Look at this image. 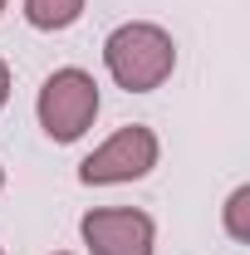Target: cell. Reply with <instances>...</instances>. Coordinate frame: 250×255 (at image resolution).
<instances>
[{"mask_svg": "<svg viewBox=\"0 0 250 255\" xmlns=\"http://www.w3.org/2000/svg\"><path fill=\"white\" fill-rule=\"evenodd\" d=\"M157 167V132L142 123L118 128L98 152L79 162V182L84 187H113V182H137Z\"/></svg>", "mask_w": 250, "mask_h": 255, "instance_id": "obj_3", "label": "cell"}, {"mask_svg": "<svg viewBox=\"0 0 250 255\" xmlns=\"http://www.w3.org/2000/svg\"><path fill=\"white\" fill-rule=\"evenodd\" d=\"M0 187H5V167H0Z\"/></svg>", "mask_w": 250, "mask_h": 255, "instance_id": "obj_8", "label": "cell"}, {"mask_svg": "<svg viewBox=\"0 0 250 255\" xmlns=\"http://www.w3.org/2000/svg\"><path fill=\"white\" fill-rule=\"evenodd\" d=\"M59 255H64V251H59Z\"/></svg>", "mask_w": 250, "mask_h": 255, "instance_id": "obj_11", "label": "cell"}, {"mask_svg": "<svg viewBox=\"0 0 250 255\" xmlns=\"http://www.w3.org/2000/svg\"><path fill=\"white\" fill-rule=\"evenodd\" d=\"M226 236L231 241H250V187H236L231 201H226Z\"/></svg>", "mask_w": 250, "mask_h": 255, "instance_id": "obj_6", "label": "cell"}, {"mask_svg": "<svg viewBox=\"0 0 250 255\" xmlns=\"http://www.w3.org/2000/svg\"><path fill=\"white\" fill-rule=\"evenodd\" d=\"M79 231H84V246L94 255H152V241H157L152 216L137 206H98L79 221Z\"/></svg>", "mask_w": 250, "mask_h": 255, "instance_id": "obj_4", "label": "cell"}, {"mask_svg": "<svg viewBox=\"0 0 250 255\" xmlns=\"http://www.w3.org/2000/svg\"><path fill=\"white\" fill-rule=\"evenodd\" d=\"M103 64L113 74V84L127 89V94H152L172 79L177 69V44L162 25H147V20H132V25H118V30L103 39Z\"/></svg>", "mask_w": 250, "mask_h": 255, "instance_id": "obj_1", "label": "cell"}, {"mask_svg": "<svg viewBox=\"0 0 250 255\" xmlns=\"http://www.w3.org/2000/svg\"><path fill=\"white\" fill-rule=\"evenodd\" d=\"M34 113H39V128H44L54 142L84 137V132L94 128V118H98L94 74H84V69H54V74L44 79V89H39Z\"/></svg>", "mask_w": 250, "mask_h": 255, "instance_id": "obj_2", "label": "cell"}, {"mask_svg": "<svg viewBox=\"0 0 250 255\" xmlns=\"http://www.w3.org/2000/svg\"><path fill=\"white\" fill-rule=\"evenodd\" d=\"M5 98H10V69H5V59H0V108H5Z\"/></svg>", "mask_w": 250, "mask_h": 255, "instance_id": "obj_7", "label": "cell"}, {"mask_svg": "<svg viewBox=\"0 0 250 255\" xmlns=\"http://www.w3.org/2000/svg\"><path fill=\"white\" fill-rule=\"evenodd\" d=\"M0 255H5V251H0Z\"/></svg>", "mask_w": 250, "mask_h": 255, "instance_id": "obj_10", "label": "cell"}, {"mask_svg": "<svg viewBox=\"0 0 250 255\" xmlns=\"http://www.w3.org/2000/svg\"><path fill=\"white\" fill-rule=\"evenodd\" d=\"M84 15V0H25V20L34 30H69Z\"/></svg>", "mask_w": 250, "mask_h": 255, "instance_id": "obj_5", "label": "cell"}, {"mask_svg": "<svg viewBox=\"0 0 250 255\" xmlns=\"http://www.w3.org/2000/svg\"><path fill=\"white\" fill-rule=\"evenodd\" d=\"M0 10H5V0H0Z\"/></svg>", "mask_w": 250, "mask_h": 255, "instance_id": "obj_9", "label": "cell"}]
</instances>
